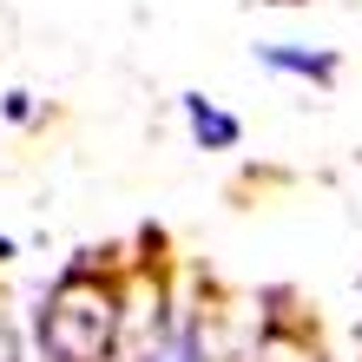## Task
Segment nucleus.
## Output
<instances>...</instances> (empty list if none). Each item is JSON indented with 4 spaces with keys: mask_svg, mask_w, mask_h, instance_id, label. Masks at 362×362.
<instances>
[{
    "mask_svg": "<svg viewBox=\"0 0 362 362\" xmlns=\"http://www.w3.org/2000/svg\"><path fill=\"white\" fill-rule=\"evenodd\" d=\"M185 119H191V132H198V145H204V152H230V145L244 139V125L230 119V112H218L211 99H198V93L185 99Z\"/></svg>",
    "mask_w": 362,
    "mask_h": 362,
    "instance_id": "obj_2",
    "label": "nucleus"
},
{
    "mask_svg": "<svg viewBox=\"0 0 362 362\" xmlns=\"http://www.w3.org/2000/svg\"><path fill=\"white\" fill-rule=\"evenodd\" d=\"M119 336V296L93 284L86 270H66L40 303V349L47 362H105Z\"/></svg>",
    "mask_w": 362,
    "mask_h": 362,
    "instance_id": "obj_1",
    "label": "nucleus"
},
{
    "mask_svg": "<svg viewBox=\"0 0 362 362\" xmlns=\"http://www.w3.org/2000/svg\"><path fill=\"white\" fill-rule=\"evenodd\" d=\"M0 362H20V343H13V329L0 323Z\"/></svg>",
    "mask_w": 362,
    "mask_h": 362,
    "instance_id": "obj_4",
    "label": "nucleus"
},
{
    "mask_svg": "<svg viewBox=\"0 0 362 362\" xmlns=\"http://www.w3.org/2000/svg\"><path fill=\"white\" fill-rule=\"evenodd\" d=\"M257 59L270 73H296V79H316V86H329L336 79V59L329 53H296V47H257Z\"/></svg>",
    "mask_w": 362,
    "mask_h": 362,
    "instance_id": "obj_3",
    "label": "nucleus"
}]
</instances>
